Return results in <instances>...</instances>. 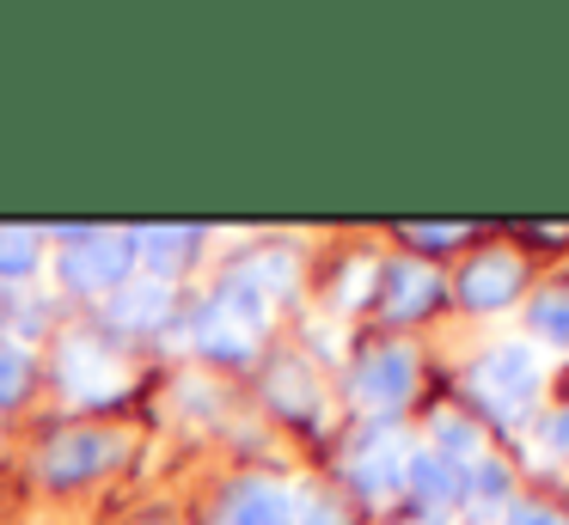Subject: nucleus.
<instances>
[{
	"mask_svg": "<svg viewBox=\"0 0 569 525\" xmlns=\"http://www.w3.org/2000/svg\"><path fill=\"white\" fill-rule=\"evenodd\" d=\"M527 256L515 251V244H490V251H471L466 256V269L453 275V300L466 305V312H478V317H496V312H508L515 300H527Z\"/></svg>",
	"mask_w": 569,
	"mask_h": 525,
	"instance_id": "nucleus-7",
	"label": "nucleus"
},
{
	"mask_svg": "<svg viewBox=\"0 0 569 525\" xmlns=\"http://www.w3.org/2000/svg\"><path fill=\"white\" fill-rule=\"evenodd\" d=\"M43 269V232L38 226H0V287H19Z\"/></svg>",
	"mask_w": 569,
	"mask_h": 525,
	"instance_id": "nucleus-20",
	"label": "nucleus"
},
{
	"mask_svg": "<svg viewBox=\"0 0 569 525\" xmlns=\"http://www.w3.org/2000/svg\"><path fill=\"white\" fill-rule=\"evenodd\" d=\"M398 244H410L429 263V256H447L459 244H471V226H459V220H447V226H398Z\"/></svg>",
	"mask_w": 569,
	"mask_h": 525,
	"instance_id": "nucleus-22",
	"label": "nucleus"
},
{
	"mask_svg": "<svg viewBox=\"0 0 569 525\" xmlns=\"http://www.w3.org/2000/svg\"><path fill=\"white\" fill-rule=\"evenodd\" d=\"M392 525H447V519H441V513H417V507H410V513H398Z\"/></svg>",
	"mask_w": 569,
	"mask_h": 525,
	"instance_id": "nucleus-25",
	"label": "nucleus"
},
{
	"mask_svg": "<svg viewBox=\"0 0 569 525\" xmlns=\"http://www.w3.org/2000/svg\"><path fill=\"white\" fill-rule=\"evenodd\" d=\"M136 263L148 269V281H166L172 287L178 269H190L202 256V226H136Z\"/></svg>",
	"mask_w": 569,
	"mask_h": 525,
	"instance_id": "nucleus-14",
	"label": "nucleus"
},
{
	"mask_svg": "<svg viewBox=\"0 0 569 525\" xmlns=\"http://www.w3.org/2000/svg\"><path fill=\"white\" fill-rule=\"evenodd\" d=\"M288 525H356V501L343 483H295L288 488Z\"/></svg>",
	"mask_w": 569,
	"mask_h": 525,
	"instance_id": "nucleus-17",
	"label": "nucleus"
},
{
	"mask_svg": "<svg viewBox=\"0 0 569 525\" xmlns=\"http://www.w3.org/2000/svg\"><path fill=\"white\" fill-rule=\"evenodd\" d=\"M520 312H527L532 342H545V349H563V354H569V281H551V287H532Z\"/></svg>",
	"mask_w": 569,
	"mask_h": 525,
	"instance_id": "nucleus-19",
	"label": "nucleus"
},
{
	"mask_svg": "<svg viewBox=\"0 0 569 525\" xmlns=\"http://www.w3.org/2000/svg\"><path fill=\"white\" fill-rule=\"evenodd\" d=\"M429 446L441 452V458H453V464H478L483 452H490V440H483V427L471 422L459 403H447V410L429 415Z\"/></svg>",
	"mask_w": 569,
	"mask_h": 525,
	"instance_id": "nucleus-18",
	"label": "nucleus"
},
{
	"mask_svg": "<svg viewBox=\"0 0 569 525\" xmlns=\"http://www.w3.org/2000/svg\"><path fill=\"white\" fill-rule=\"evenodd\" d=\"M515 464L502 452H483L478 464H466V495H459V513L466 525H502L508 507H515Z\"/></svg>",
	"mask_w": 569,
	"mask_h": 525,
	"instance_id": "nucleus-13",
	"label": "nucleus"
},
{
	"mask_svg": "<svg viewBox=\"0 0 569 525\" xmlns=\"http://www.w3.org/2000/svg\"><path fill=\"white\" fill-rule=\"evenodd\" d=\"M123 458H129V440L117 434V427H62V434H50L38 446L31 476H38L43 488H87V483H99L104 471H117Z\"/></svg>",
	"mask_w": 569,
	"mask_h": 525,
	"instance_id": "nucleus-5",
	"label": "nucleus"
},
{
	"mask_svg": "<svg viewBox=\"0 0 569 525\" xmlns=\"http://www.w3.org/2000/svg\"><path fill=\"white\" fill-rule=\"evenodd\" d=\"M532 440L545 446V458H569V403L545 410L539 422H532Z\"/></svg>",
	"mask_w": 569,
	"mask_h": 525,
	"instance_id": "nucleus-23",
	"label": "nucleus"
},
{
	"mask_svg": "<svg viewBox=\"0 0 569 525\" xmlns=\"http://www.w3.org/2000/svg\"><path fill=\"white\" fill-rule=\"evenodd\" d=\"M214 525H288V488L270 476H239L221 495Z\"/></svg>",
	"mask_w": 569,
	"mask_h": 525,
	"instance_id": "nucleus-15",
	"label": "nucleus"
},
{
	"mask_svg": "<svg viewBox=\"0 0 569 525\" xmlns=\"http://www.w3.org/2000/svg\"><path fill=\"white\" fill-rule=\"evenodd\" d=\"M373 305H380L386 324H422L447 305V281L435 263L422 256H380V281H373Z\"/></svg>",
	"mask_w": 569,
	"mask_h": 525,
	"instance_id": "nucleus-8",
	"label": "nucleus"
},
{
	"mask_svg": "<svg viewBox=\"0 0 569 525\" xmlns=\"http://www.w3.org/2000/svg\"><path fill=\"white\" fill-rule=\"evenodd\" d=\"M227 269H233V275L246 281L251 293H263L270 305H288V300H295L300 263H295V251H282V244H263V251H246V256H233Z\"/></svg>",
	"mask_w": 569,
	"mask_h": 525,
	"instance_id": "nucleus-16",
	"label": "nucleus"
},
{
	"mask_svg": "<svg viewBox=\"0 0 569 525\" xmlns=\"http://www.w3.org/2000/svg\"><path fill=\"white\" fill-rule=\"evenodd\" d=\"M417 385H422V361H417L410 342H373V349H361L356 366H349V403H356L368 422H386V427L417 403Z\"/></svg>",
	"mask_w": 569,
	"mask_h": 525,
	"instance_id": "nucleus-3",
	"label": "nucleus"
},
{
	"mask_svg": "<svg viewBox=\"0 0 569 525\" xmlns=\"http://www.w3.org/2000/svg\"><path fill=\"white\" fill-rule=\"evenodd\" d=\"M405 495L417 513H459V495H466V464L441 458L435 446H410V471H405Z\"/></svg>",
	"mask_w": 569,
	"mask_h": 525,
	"instance_id": "nucleus-12",
	"label": "nucleus"
},
{
	"mask_svg": "<svg viewBox=\"0 0 569 525\" xmlns=\"http://www.w3.org/2000/svg\"><path fill=\"white\" fill-rule=\"evenodd\" d=\"M56 385H62L68 403L80 410H99V403H117L129 391V354L111 330H62L56 336Z\"/></svg>",
	"mask_w": 569,
	"mask_h": 525,
	"instance_id": "nucleus-2",
	"label": "nucleus"
},
{
	"mask_svg": "<svg viewBox=\"0 0 569 525\" xmlns=\"http://www.w3.org/2000/svg\"><path fill=\"white\" fill-rule=\"evenodd\" d=\"M258 391L276 415H288V422H300V427H312L325 415V385H319L307 354H276V361L263 366Z\"/></svg>",
	"mask_w": 569,
	"mask_h": 525,
	"instance_id": "nucleus-11",
	"label": "nucleus"
},
{
	"mask_svg": "<svg viewBox=\"0 0 569 525\" xmlns=\"http://www.w3.org/2000/svg\"><path fill=\"white\" fill-rule=\"evenodd\" d=\"M31 385H38V354L0 336V415L19 410V403L31 397Z\"/></svg>",
	"mask_w": 569,
	"mask_h": 525,
	"instance_id": "nucleus-21",
	"label": "nucleus"
},
{
	"mask_svg": "<svg viewBox=\"0 0 569 525\" xmlns=\"http://www.w3.org/2000/svg\"><path fill=\"white\" fill-rule=\"evenodd\" d=\"M502 525H569V519H563V513L551 507V501H515Z\"/></svg>",
	"mask_w": 569,
	"mask_h": 525,
	"instance_id": "nucleus-24",
	"label": "nucleus"
},
{
	"mask_svg": "<svg viewBox=\"0 0 569 525\" xmlns=\"http://www.w3.org/2000/svg\"><path fill=\"white\" fill-rule=\"evenodd\" d=\"M545 391V354L532 342H490L478 361L459 373V410L490 427H520L532 422Z\"/></svg>",
	"mask_w": 569,
	"mask_h": 525,
	"instance_id": "nucleus-1",
	"label": "nucleus"
},
{
	"mask_svg": "<svg viewBox=\"0 0 569 525\" xmlns=\"http://www.w3.org/2000/svg\"><path fill=\"white\" fill-rule=\"evenodd\" d=\"M172 324H178V293L166 287V281H129V287H117L111 300H104V330H111L117 342L166 336Z\"/></svg>",
	"mask_w": 569,
	"mask_h": 525,
	"instance_id": "nucleus-10",
	"label": "nucleus"
},
{
	"mask_svg": "<svg viewBox=\"0 0 569 525\" xmlns=\"http://www.w3.org/2000/svg\"><path fill=\"white\" fill-rule=\"evenodd\" d=\"M178 324H184V349L202 354V361H214V366H251L258 361V336H251L227 305H214L209 293L178 305Z\"/></svg>",
	"mask_w": 569,
	"mask_h": 525,
	"instance_id": "nucleus-9",
	"label": "nucleus"
},
{
	"mask_svg": "<svg viewBox=\"0 0 569 525\" xmlns=\"http://www.w3.org/2000/svg\"><path fill=\"white\" fill-rule=\"evenodd\" d=\"M136 239L129 232H92L87 244H74V251L56 256V281H62V293H74V300H111L117 287H129L136 281Z\"/></svg>",
	"mask_w": 569,
	"mask_h": 525,
	"instance_id": "nucleus-6",
	"label": "nucleus"
},
{
	"mask_svg": "<svg viewBox=\"0 0 569 525\" xmlns=\"http://www.w3.org/2000/svg\"><path fill=\"white\" fill-rule=\"evenodd\" d=\"M405 471H410V440L386 422H368L337 458V483L349 488V501L386 507L392 495H405Z\"/></svg>",
	"mask_w": 569,
	"mask_h": 525,
	"instance_id": "nucleus-4",
	"label": "nucleus"
}]
</instances>
